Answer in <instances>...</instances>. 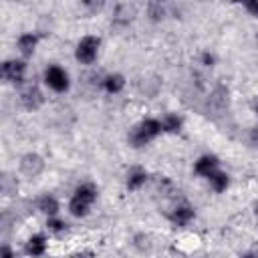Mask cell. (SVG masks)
<instances>
[{"instance_id":"6da1fadb","label":"cell","mask_w":258,"mask_h":258,"mask_svg":"<svg viewBox=\"0 0 258 258\" xmlns=\"http://www.w3.org/2000/svg\"><path fill=\"white\" fill-rule=\"evenodd\" d=\"M95 200H97V189L91 183H83V185H79L75 189V194L71 198V204H69V210L77 218L87 216L89 214V208H91V204Z\"/></svg>"},{"instance_id":"7a4b0ae2","label":"cell","mask_w":258,"mask_h":258,"mask_svg":"<svg viewBox=\"0 0 258 258\" xmlns=\"http://www.w3.org/2000/svg\"><path fill=\"white\" fill-rule=\"evenodd\" d=\"M161 131H163L161 121H157V119H145V121H141L139 125L133 127L129 139H131V143H133L135 147H141V145L149 143L151 139H155Z\"/></svg>"},{"instance_id":"3957f363","label":"cell","mask_w":258,"mask_h":258,"mask_svg":"<svg viewBox=\"0 0 258 258\" xmlns=\"http://www.w3.org/2000/svg\"><path fill=\"white\" fill-rule=\"evenodd\" d=\"M99 46H101V40L97 36H85L79 40L77 44V50H75V56L79 62H85V64H91L97 54H99Z\"/></svg>"},{"instance_id":"277c9868","label":"cell","mask_w":258,"mask_h":258,"mask_svg":"<svg viewBox=\"0 0 258 258\" xmlns=\"http://www.w3.org/2000/svg\"><path fill=\"white\" fill-rule=\"evenodd\" d=\"M44 81H46V85H48L52 91H56V93H64V91L69 89V75H67L64 69H60V67H56V64H52V67H48V69L44 71Z\"/></svg>"},{"instance_id":"5b68a950","label":"cell","mask_w":258,"mask_h":258,"mask_svg":"<svg viewBox=\"0 0 258 258\" xmlns=\"http://www.w3.org/2000/svg\"><path fill=\"white\" fill-rule=\"evenodd\" d=\"M24 73H26V62L24 60H6L2 64V77L10 83H20L24 79Z\"/></svg>"},{"instance_id":"8992f818","label":"cell","mask_w":258,"mask_h":258,"mask_svg":"<svg viewBox=\"0 0 258 258\" xmlns=\"http://www.w3.org/2000/svg\"><path fill=\"white\" fill-rule=\"evenodd\" d=\"M42 167H44V163H42V159H40L36 153H28V155H24L22 161H20V171H22L26 177H36V175L42 171Z\"/></svg>"},{"instance_id":"52a82bcc","label":"cell","mask_w":258,"mask_h":258,"mask_svg":"<svg viewBox=\"0 0 258 258\" xmlns=\"http://www.w3.org/2000/svg\"><path fill=\"white\" fill-rule=\"evenodd\" d=\"M218 165H220V161H218L216 155H202V157L196 161L194 169H196V173H200V175H204V177H210L214 171H218Z\"/></svg>"},{"instance_id":"ba28073f","label":"cell","mask_w":258,"mask_h":258,"mask_svg":"<svg viewBox=\"0 0 258 258\" xmlns=\"http://www.w3.org/2000/svg\"><path fill=\"white\" fill-rule=\"evenodd\" d=\"M226 107H228V91H226L224 87H218V89L212 93L210 101H208V111L212 109V111H216V113H224Z\"/></svg>"},{"instance_id":"9c48e42d","label":"cell","mask_w":258,"mask_h":258,"mask_svg":"<svg viewBox=\"0 0 258 258\" xmlns=\"http://www.w3.org/2000/svg\"><path fill=\"white\" fill-rule=\"evenodd\" d=\"M20 101H22V105L26 107V109H38L40 105H42V93L36 89V87H28L26 91H22V95H20Z\"/></svg>"},{"instance_id":"30bf717a","label":"cell","mask_w":258,"mask_h":258,"mask_svg":"<svg viewBox=\"0 0 258 258\" xmlns=\"http://www.w3.org/2000/svg\"><path fill=\"white\" fill-rule=\"evenodd\" d=\"M36 44H38V36L32 34V32H24V34L18 36V48H20V52H22L24 56L32 54L34 48H36Z\"/></svg>"},{"instance_id":"8fae6325","label":"cell","mask_w":258,"mask_h":258,"mask_svg":"<svg viewBox=\"0 0 258 258\" xmlns=\"http://www.w3.org/2000/svg\"><path fill=\"white\" fill-rule=\"evenodd\" d=\"M44 250H46V238H44L42 234H36V236H32V238H28V242H26V252H28L30 256H42Z\"/></svg>"},{"instance_id":"7c38bea8","label":"cell","mask_w":258,"mask_h":258,"mask_svg":"<svg viewBox=\"0 0 258 258\" xmlns=\"http://www.w3.org/2000/svg\"><path fill=\"white\" fill-rule=\"evenodd\" d=\"M171 222L175 224V226H185L191 218H194V210L189 208V206H177L173 212H171Z\"/></svg>"},{"instance_id":"4fadbf2b","label":"cell","mask_w":258,"mask_h":258,"mask_svg":"<svg viewBox=\"0 0 258 258\" xmlns=\"http://www.w3.org/2000/svg\"><path fill=\"white\" fill-rule=\"evenodd\" d=\"M38 210L44 212L48 218H54L56 212H58V202H56L52 196H42V198L38 200Z\"/></svg>"},{"instance_id":"5bb4252c","label":"cell","mask_w":258,"mask_h":258,"mask_svg":"<svg viewBox=\"0 0 258 258\" xmlns=\"http://www.w3.org/2000/svg\"><path fill=\"white\" fill-rule=\"evenodd\" d=\"M103 85H105V91L107 93H119L123 87H125V79L121 77V75H107L105 77V81H103Z\"/></svg>"},{"instance_id":"9a60e30c","label":"cell","mask_w":258,"mask_h":258,"mask_svg":"<svg viewBox=\"0 0 258 258\" xmlns=\"http://www.w3.org/2000/svg\"><path fill=\"white\" fill-rule=\"evenodd\" d=\"M145 179H147V173L143 171V169H131L129 171V175H127V187L129 189H139L143 183H145Z\"/></svg>"},{"instance_id":"2e32d148","label":"cell","mask_w":258,"mask_h":258,"mask_svg":"<svg viewBox=\"0 0 258 258\" xmlns=\"http://www.w3.org/2000/svg\"><path fill=\"white\" fill-rule=\"evenodd\" d=\"M208 179H210V183H212V187H214L216 191H224V189L228 187V181H230V179H228V173H224V171H220V169L214 171Z\"/></svg>"},{"instance_id":"e0dca14e","label":"cell","mask_w":258,"mask_h":258,"mask_svg":"<svg viewBox=\"0 0 258 258\" xmlns=\"http://www.w3.org/2000/svg\"><path fill=\"white\" fill-rule=\"evenodd\" d=\"M161 125H163V131L175 133V131H179V127H181V119H179L177 115H167V117L161 121Z\"/></svg>"},{"instance_id":"ac0fdd59","label":"cell","mask_w":258,"mask_h":258,"mask_svg":"<svg viewBox=\"0 0 258 258\" xmlns=\"http://www.w3.org/2000/svg\"><path fill=\"white\" fill-rule=\"evenodd\" d=\"M147 14L153 18V20H159V18H163V6L161 4H157V2H151L149 6H147Z\"/></svg>"},{"instance_id":"d6986e66","label":"cell","mask_w":258,"mask_h":258,"mask_svg":"<svg viewBox=\"0 0 258 258\" xmlns=\"http://www.w3.org/2000/svg\"><path fill=\"white\" fill-rule=\"evenodd\" d=\"M64 222L62 220H58V218H48V228L52 230V232H60V230H64Z\"/></svg>"},{"instance_id":"ffe728a7","label":"cell","mask_w":258,"mask_h":258,"mask_svg":"<svg viewBox=\"0 0 258 258\" xmlns=\"http://www.w3.org/2000/svg\"><path fill=\"white\" fill-rule=\"evenodd\" d=\"M244 8H246L252 16H258V0H248V2L244 4Z\"/></svg>"},{"instance_id":"44dd1931","label":"cell","mask_w":258,"mask_h":258,"mask_svg":"<svg viewBox=\"0 0 258 258\" xmlns=\"http://www.w3.org/2000/svg\"><path fill=\"white\" fill-rule=\"evenodd\" d=\"M250 141L258 147V125H256V127H252V131H250Z\"/></svg>"},{"instance_id":"7402d4cb","label":"cell","mask_w":258,"mask_h":258,"mask_svg":"<svg viewBox=\"0 0 258 258\" xmlns=\"http://www.w3.org/2000/svg\"><path fill=\"white\" fill-rule=\"evenodd\" d=\"M202 62H204V64H206V67H212V64H214V56H212V54H208V52H206V54H204V56H202Z\"/></svg>"},{"instance_id":"603a6c76","label":"cell","mask_w":258,"mask_h":258,"mask_svg":"<svg viewBox=\"0 0 258 258\" xmlns=\"http://www.w3.org/2000/svg\"><path fill=\"white\" fill-rule=\"evenodd\" d=\"M2 258H14V254H12V250H10V248H8L6 244L2 246Z\"/></svg>"},{"instance_id":"cb8c5ba5","label":"cell","mask_w":258,"mask_h":258,"mask_svg":"<svg viewBox=\"0 0 258 258\" xmlns=\"http://www.w3.org/2000/svg\"><path fill=\"white\" fill-rule=\"evenodd\" d=\"M73 258H93V254H91V252H79V254H75Z\"/></svg>"},{"instance_id":"d4e9b609","label":"cell","mask_w":258,"mask_h":258,"mask_svg":"<svg viewBox=\"0 0 258 258\" xmlns=\"http://www.w3.org/2000/svg\"><path fill=\"white\" fill-rule=\"evenodd\" d=\"M242 258H258V252H256V250H252V252H246Z\"/></svg>"},{"instance_id":"484cf974","label":"cell","mask_w":258,"mask_h":258,"mask_svg":"<svg viewBox=\"0 0 258 258\" xmlns=\"http://www.w3.org/2000/svg\"><path fill=\"white\" fill-rule=\"evenodd\" d=\"M252 107H254V113H256V115H258V99H256V101H254V105H252Z\"/></svg>"},{"instance_id":"4316f807","label":"cell","mask_w":258,"mask_h":258,"mask_svg":"<svg viewBox=\"0 0 258 258\" xmlns=\"http://www.w3.org/2000/svg\"><path fill=\"white\" fill-rule=\"evenodd\" d=\"M256 216H258V204H256Z\"/></svg>"}]
</instances>
